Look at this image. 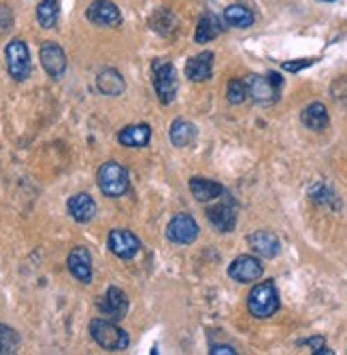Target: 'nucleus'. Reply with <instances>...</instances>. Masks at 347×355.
Instances as JSON below:
<instances>
[{"label":"nucleus","instance_id":"1","mask_svg":"<svg viewBox=\"0 0 347 355\" xmlns=\"http://www.w3.org/2000/svg\"><path fill=\"white\" fill-rule=\"evenodd\" d=\"M151 75H153V87H155L158 98H160L162 105H171L175 101V94L179 87L175 67L169 60L158 58L151 62Z\"/></svg>","mask_w":347,"mask_h":355},{"label":"nucleus","instance_id":"2","mask_svg":"<svg viewBox=\"0 0 347 355\" xmlns=\"http://www.w3.org/2000/svg\"><path fill=\"white\" fill-rule=\"evenodd\" d=\"M247 306H249V313L258 319H266V317L275 315L279 311V294H277L275 283L273 281L258 283L249 292Z\"/></svg>","mask_w":347,"mask_h":355},{"label":"nucleus","instance_id":"3","mask_svg":"<svg viewBox=\"0 0 347 355\" xmlns=\"http://www.w3.org/2000/svg\"><path fill=\"white\" fill-rule=\"evenodd\" d=\"M281 85H283V79L277 73H269L266 77H262V75H249L245 79L247 96L254 103H258V105L277 103Z\"/></svg>","mask_w":347,"mask_h":355},{"label":"nucleus","instance_id":"4","mask_svg":"<svg viewBox=\"0 0 347 355\" xmlns=\"http://www.w3.org/2000/svg\"><path fill=\"white\" fill-rule=\"evenodd\" d=\"M90 334L103 349H109V351H119L130 345V336L119 326H115V321H111V319L90 321Z\"/></svg>","mask_w":347,"mask_h":355},{"label":"nucleus","instance_id":"5","mask_svg":"<svg viewBox=\"0 0 347 355\" xmlns=\"http://www.w3.org/2000/svg\"><path fill=\"white\" fill-rule=\"evenodd\" d=\"M99 187L105 196H111V198L124 196L130 187L128 173H126V168L117 162H105L99 168Z\"/></svg>","mask_w":347,"mask_h":355},{"label":"nucleus","instance_id":"6","mask_svg":"<svg viewBox=\"0 0 347 355\" xmlns=\"http://www.w3.org/2000/svg\"><path fill=\"white\" fill-rule=\"evenodd\" d=\"M5 58H7L9 75H11L15 81H26L28 75H30V69H33V64H30L28 45H26L22 39H13V41L7 45V49H5Z\"/></svg>","mask_w":347,"mask_h":355},{"label":"nucleus","instance_id":"7","mask_svg":"<svg viewBox=\"0 0 347 355\" xmlns=\"http://www.w3.org/2000/svg\"><path fill=\"white\" fill-rule=\"evenodd\" d=\"M167 239L177 245H192L198 239V223L192 215L179 213L167 225Z\"/></svg>","mask_w":347,"mask_h":355},{"label":"nucleus","instance_id":"8","mask_svg":"<svg viewBox=\"0 0 347 355\" xmlns=\"http://www.w3.org/2000/svg\"><path fill=\"white\" fill-rule=\"evenodd\" d=\"M207 217L211 221V225L217 232H232L237 225V207L232 198H224L219 200L215 207H211L207 211Z\"/></svg>","mask_w":347,"mask_h":355},{"label":"nucleus","instance_id":"9","mask_svg":"<svg viewBox=\"0 0 347 355\" xmlns=\"http://www.w3.org/2000/svg\"><path fill=\"white\" fill-rule=\"evenodd\" d=\"M85 17L92 24L105 26V28H115L121 24V13H119L117 5H113L111 0H94L85 11Z\"/></svg>","mask_w":347,"mask_h":355},{"label":"nucleus","instance_id":"10","mask_svg":"<svg viewBox=\"0 0 347 355\" xmlns=\"http://www.w3.org/2000/svg\"><path fill=\"white\" fill-rule=\"evenodd\" d=\"M41 64L45 73L51 77V79H60L67 71V55H65V49H62L58 43L53 41H47L41 45Z\"/></svg>","mask_w":347,"mask_h":355},{"label":"nucleus","instance_id":"11","mask_svg":"<svg viewBox=\"0 0 347 355\" xmlns=\"http://www.w3.org/2000/svg\"><path fill=\"white\" fill-rule=\"evenodd\" d=\"M262 272L264 268L254 255H239L228 268V275L239 283H254L262 277Z\"/></svg>","mask_w":347,"mask_h":355},{"label":"nucleus","instance_id":"12","mask_svg":"<svg viewBox=\"0 0 347 355\" xmlns=\"http://www.w3.org/2000/svg\"><path fill=\"white\" fill-rule=\"evenodd\" d=\"M107 243H109L111 253L121 257V260H133L141 249V241L128 230H111Z\"/></svg>","mask_w":347,"mask_h":355},{"label":"nucleus","instance_id":"13","mask_svg":"<svg viewBox=\"0 0 347 355\" xmlns=\"http://www.w3.org/2000/svg\"><path fill=\"white\" fill-rule=\"evenodd\" d=\"M99 311L111 321H119L128 313V298H126V294L119 287H109L107 294L99 302Z\"/></svg>","mask_w":347,"mask_h":355},{"label":"nucleus","instance_id":"14","mask_svg":"<svg viewBox=\"0 0 347 355\" xmlns=\"http://www.w3.org/2000/svg\"><path fill=\"white\" fill-rule=\"evenodd\" d=\"M67 266L79 283H92V255L85 247H75L69 253Z\"/></svg>","mask_w":347,"mask_h":355},{"label":"nucleus","instance_id":"15","mask_svg":"<svg viewBox=\"0 0 347 355\" xmlns=\"http://www.w3.org/2000/svg\"><path fill=\"white\" fill-rule=\"evenodd\" d=\"M213 53L211 51H203L194 58L187 60L185 64V77L190 81H207L213 75Z\"/></svg>","mask_w":347,"mask_h":355},{"label":"nucleus","instance_id":"16","mask_svg":"<svg viewBox=\"0 0 347 355\" xmlns=\"http://www.w3.org/2000/svg\"><path fill=\"white\" fill-rule=\"evenodd\" d=\"M69 213L75 221L79 223H87L96 215V202L90 196V193H75V196L69 198Z\"/></svg>","mask_w":347,"mask_h":355},{"label":"nucleus","instance_id":"17","mask_svg":"<svg viewBox=\"0 0 347 355\" xmlns=\"http://www.w3.org/2000/svg\"><path fill=\"white\" fill-rule=\"evenodd\" d=\"M149 139H151V128L145 125V123L126 125L124 130H119V135H117L119 145H124V147H135V149L147 147Z\"/></svg>","mask_w":347,"mask_h":355},{"label":"nucleus","instance_id":"18","mask_svg":"<svg viewBox=\"0 0 347 355\" xmlns=\"http://www.w3.org/2000/svg\"><path fill=\"white\" fill-rule=\"evenodd\" d=\"M247 243L251 245V249H254L262 257H275L279 253V249H281L279 239L273 232H266V230H258L254 234H249Z\"/></svg>","mask_w":347,"mask_h":355},{"label":"nucleus","instance_id":"19","mask_svg":"<svg viewBox=\"0 0 347 355\" xmlns=\"http://www.w3.org/2000/svg\"><path fill=\"white\" fill-rule=\"evenodd\" d=\"M190 191L192 196L201 202H209V200H215L224 193V187L219 185L217 181H211V179H203V177H194L190 179Z\"/></svg>","mask_w":347,"mask_h":355},{"label":"nucleus","instance_id":"20","mask_svg":"<svg viewBox=\"0 0 347 355\" xmlns=\"http://www.w3.org/2000/svg\"><path fill=\"white\" fill-rule=\"evenodd\" d=\"M301 121L309 128V130L320 132L328 125V111L322 103H311L303 113H301Z\"/></svg>","mask_w":347,"mask_h":355},{"label":"nucleus","instance_id":"21","mask_svg":"<svg viewBox=\"0 0 347 355\" xmlns=\"http://www.w3.org/2000/svg\"><path fill=\"white\" fill-rule=\"evenodd\" d=\"M196 139V125L187 119H175L171 123V143L175 147H187Z\"/></svg>","mask_w":347,"mask_h":355},{"label":"nucleus","instance_id":"22","mask_svg":"<svg viewBox=\"0 0 347 355\" xmlns=\"http://www.w3.org/2000/svg\"><path fill=\"white\" fill-rule=\"evenodd\" d=\"M96 87H99V92L105 94V96H119V94L126 89V81H124V77H121L117 71L105 69V71L99 75V79H96Z\"/></svg>","mask_w":347,"mask_h":355},{"label":"nucleus","instance_id":"23","mask_svg":"<svg viewBox=\"0 0 347 355\" xmlns=\"http://www.w3.org/2000/svg\"><path fill=\"white\" fill-rule=\"evenodd\" d=\"M219 32H222V24H219V19L211 13L203 15L201 21H198V28H196V35H194V41L196 43H209L213 41Z\"/></svg>","mask_w":347,"mask_h":355},{"label":"nucleus","instance_id":"24","mask_svg":"<svg viewBox=\"0 0 347 355\" xmlns=\"http://www.w3.org/2000/svg\"><path fill=\"white\" fill-rule=\"evenodd\" d=\"M224 19L232 28H249L256 17H254V13H251V9H247L245 5H230L224 11Z\"/></svg>","mask_w":347,"mask_h":355},{"label":"nucleus","instance_id":"25","mask_svg":"<svg viewBox=\"0 0 347 355\" xmlns=\"http://www.w3.org/2000/svg\"><path fill=\"white\" fill-rule=\"evenodd\" d=\"M58 17H60V5H58V0H41L39 7H37V19L41 24V28H45V30L56 28Z\"/></svg>","mask_w":347,"mask_h":355},{"label":"nucleus","instance_id":"26","mask_svg":"<svg viewBox=\"0 0 347 355\" xmlns=\"http://www.w3.org/2000/svg\"><path fill=\"white\" fill-rule=\"evenodd\" d=\"M17 347H19V334L13 328L0 324V355H13L17 353Z\"/></svg>","mask_w":347,"mask_h":355},{"label":"nucleus","instance_id":"27","mask_svg":"<svg viewBox=\"0 0 347 355\" xmlns=\"http://www.w3.org/2000/svg\"><path fill=\"white\" fill-rule=\"evenodd\" d=\"M226 96H228V103H230V105H241V103H245V98H247V87H245V81H241V79H232V81L228 83V92H226Z\"/></svg>","mask_w":347,"mask_h":355},{"label":"nucleus","instance_id":"28","mask_svg":"<svg viewBox=\"0 0 347 355\" xmlns=\"http://www.w3.org/2000/svg\"><path fill=\"white\" fill-rule=\"evenodd\" d=\"M311 196H313V200L315 202H320V205H335V193L324 185V183H320V185H315L313 189H311Z\"/></svg>","mask_w":347,"mask_h":355},{"label":"nucleus","instance_id":"29","mask_svg":"<svg viewBox=\"0 0 347 355\" xmlns=\"http://www.w3.org/2000/svg\"><path fill=\"white\" fill-rule=\"evenodd\" d=\"M313 62H315L313 58H307V60H292V62H283V71H288V73H298V71H303V69H309Z\"/></svg>","mask_w":347,"mask_h":355},{"label":"nucleus","instance_id":"30","mask_svg":"<svg viewBox=\"0 0 347 355\" xmlns=\"http://www.w3.org/2000/svg\"><path fill=\"white\" fill-rule=\"evenodd\" d=\"M11 26H13V13H11V9L5 7V5H0V35H3V32H7V30H11Z\"/></svg>","mask_w":347,"mask_h":355},{"label":"nucleus","instance_id":"31","mask_svg":"<svg viewBox=\"0 0 347 355\" xmlns=\"http://www.w3.org/2000/svg\"><path fill=\"white\" fill-rule=\"evenodd\" d=\"M209 353H213V355H222V353H226V355H235L237 351H235V347H228V345H213Z\"/></svg>","mask_w":347,"mask_h":355},{"label":"nucleus","instance_id":"32","mask_svg":"<svg viewBox=\"0 0 347 355\" xmlns=\"http://www.w3.org/2000/svg\"><path fill=\"white\" fill-rule=\"evenodd\" d=\"M326 3H335V0H326Z\"/></svg>","mask_w":347,"mask_h":355}]
</instances>
